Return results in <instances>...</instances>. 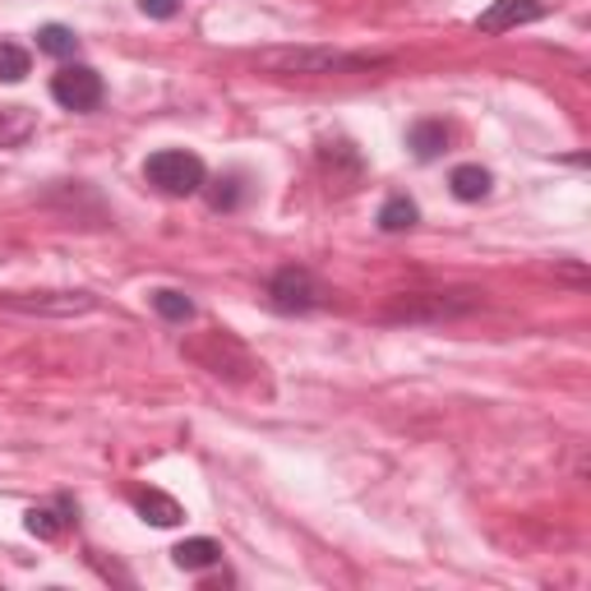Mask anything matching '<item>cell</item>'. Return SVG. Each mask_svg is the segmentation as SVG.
Here are the masks:
<instances>
[{"instance_id": "cell-1", "label": "cell", "mask_w": 591, "mask_h": 591, "mask_svg": "<svg viewBox=\"0 0 591 591\" xmlns=\"http://www.w3.org/2000/svg\"><path fill=\"white\" fill-rule=\"evenodd\" d=\"M259 65L269 75H346V70L384 65V56H352V52H333V47H269V52H259Z\"/></svg>"}, {"instance_id": "cell-2", "label": "cell", "mask_w": 591, "mask_h": 591, "mask_svg": "<svg viewBox=\"0 0 591 591\" xmlns=\"http://www.w3.org/2000/svg\"><path fill=\"white\" fill-rule=\"evenodd\" d=\"M480 305V292H407L384 310L393 323H444V319H463Z\"/></svg>"}, {"instance_id": "cell-3", "label": "cell", "mask_w": 591, "mask_h": 591, "mask_svg": "<svg viewBox=\"0 0 591 591\" xmlns=\"http://www.w3.org/2000/svg\"><path fill=\"white\" fill-rule=\"evenodd\" d=\"M144 177L158 185L162 194H171V200H185V194H194L204 185V162L194 158V152H185V148H162V152H152L148 158V167H144Z\"/></svg>"}, {"instance_id": "cell-4", "label": "cell", "mask_w": 591, "mask_h": 591, "mask_svg": "<svg viewBox=\"0 0 591 591\" xmlns=\"http://www.w3.org/2000/svg\"><path fill=\"white\" fill-rule=\"evenodd\" d=\"M0 310L47 315V319H75V315H93L98 310V296H89V292H0Z\"/></svg>"}, {"instance_id": "cell-5", "label": "cell", "mask_w": 591, "mask_h": 591, "mask_svg": "<svg viewBox=\"0 0 591 591\" xmlns=\"http://www.w3.org/2000/svg\"><path fill=\"white\" fill-rule=\"evenodd\" d=\"M319 282H315V273L310 269H282V273H273V282H269V300H273V310H282V315H305V310H315L319 305Z\"/></svg>"}, {"instance_id": "cell-6", "label": "cell", "mask_w": 591, "mask_h": 591, "mask_svg": "<svg viewBox=\"0 0 591 591\" xmlns=\"http://www.w3.org/2000/svg\"><path fill=\"white\" fill-rule=\"evenodd\" d=\"M52 98L65 106V112H93L102 102V75L89 70V65H65V70L52 79Z\"/></svg>"}, {"instance_id": "cell-7", "label": "cell", "mask_w": 591, "mask_h": 591, "mask_svg": "<svg viewBox=\"0 0 591 591\" xmlns=\"http://www.w3.org/2000/svg\"><path fill=\"white\" fill-rule=\"evenodd\" d=\"M541 14H545L541 0H490V5L476 14V29L480 33H509L522 24H536Z\"/></svg>"}, {"instance_id": "cell-8", "label": "cell", "mask_w": 591, "mask_h": 591, "mask_svg": "<svg viewBox=\"0 0 591 591\" xmlns=\"http://www.w3.org/2000/svg\"><path fill=\"white\" fill-rule=\"evenodd\" d=\"M135 509L144 513V522H152V527H177V522L185 518L181 503L162 490H135Z\"/></svg>"}, {"instance_id": "cell-9", "label": "cell", "mask_w": 591, "mask_h": 591, "mask_svg": "<svg viewBox=\"0 0 591 591\" xmlns=\"http://www.w3.org/2000/svg\"><path fill=\"white\" fill-rule=\"evenodd\" d=\"M37 129V116L29 106H0V148H24Z\"/></svg>"}, {"instance_id": "cell-10", "label": "cell", "mask_w": 591, "mask_h": 591, "mask_svg": "<svg viewBox=\"0 0 591 591\" xmlns=\"http://www.w3.org/2000/svg\"><path fill=\"white\" fill-rule=\"evenodd\" d=\"M448 185H453V194H457V200H463V204H480V200H486V194H490V171L467 162V167H457V171H453Z\"/></svg>"}, {"instance_id": "cell-11", "label": "cell", "mask_w": 591, "mask_h": 591, "mask_svg": "<svg viewBox=\"0 0 591 591\" xmlns=\"http://www.w3.org/2000/svg\"><path fill=\"white\" fill-rule=\"evenodd\" d=\"M217 541H208V536H194V541H181L177 550H171V559H177L181 568H190V573H200V568H213L217 564Z\"/></svg>"}, {"instance_id": "cell-12", "label": "cell", "mask_w": 591, "mask_h": 591, "mask_svg": "<svg viewBox=\"0 0 591 591\" xmlns=\"http://www.w3.org/2000/svg\"><path fill=\"white\" fill-rule=\"evenodd\" d=\"M416 217H421V208H416L407 194H393V200L379 208V231H388V236L411 231V227H416Z\"/></svg>"}, {"instance_id": "cell-13", "label": "cell", "mask_w": 591, "mask_h": 591, "mask_svg": "<svg viewBox=\"0 0 591 591\" xmlns=\"http://www.w3.org/2000/svg\"><path fill=\"white\" fill-rule=\"evenodd\" d=\"M448 144V129L440 121H421V125H411V148H416V158H440Z\"/></svg>"}, {"instance_id": "cell-14", "label": "cell", "mask_w": 591, "mask_h": 591, "mask_svg": "<svg viewBox=\"0 0 591 591\" xmlns=\"http://www.w3.org/2000/svg\"><path fill=\"white\" fill-rule=\"evenodd\" d=\"M208 338H213V346H227V352H231L236 361H246V365H254V361H250V352H246V346H240V342H231L227 333H208ZM190 356H204V365L213 370V375H227V361H223V356H208V352H204V346H190Z\"/></svg>"}, {"instance_id": "cell-15", "label": "cell", "mask_w": 591, "mask_h": 591, "mask_svg": "<svg viewBox=\"0 0 591 591\" xmlns=\"http://www.w3.org/2000/svg\"><path fill=\"white\" fill-rule=\"evenodd\" d=\"M152 310H158L162 319H171V323H185L194 315V305H190V296L162 287V292H152Z\"/></svg>"}, {"instance_id": "cell-16", "label": "cell", "mask_w": 591, "mask_h": 591, "mask_svg": "<svg viewBox=\"0 0 591 591\" xmlns=\"http://www.w3.org/2000/svg\"><path fill=\"white\" fill-rule=\"evenodd\" d=\"M29 52L24 47H19V42H0V79H5V83H19V79H24L29 75Z\"/></svg>"}, {"instance_id": "cell-17", "label": "cell", "mask_w": 591, "mask_h": 591, "mask_svg": "<svg viewBox=\"0 0 591 591\" xmlns=\"http://www.w3.org/2000/svg\"><path fill=\"white\" fill-rule=\"evenodd\" d=\"M37 52H47V56H75V33L65 29V24H47L37 33Z\"/></svg>"}, {"instance_id": "cell-18", "label": "cell", "mask_w": 591, "mask_h": 591, "mask_svg": "<svg viewBox=\"0 0 591 591\" xmlns=\"http://www.w3.org/2000/svg\"><path fill=\"white\" fill-rule=\"evenodd\" d=\"M29 532L42 536V541H56V536L65 532V518L52 513V509H33V513H29Z\"/></svg>"}, {"instance_id": "cell-19", "label": "cell", "mask_w": 591, "mask_h": 591, "mask_svg": "<svg viewBox=\"0 0 591 591\" xmlns=\"http://www.w3.org/2000/svg\"><path fill=\"white\" fill-rule=\"evenodd\" d=\"M139 5H144L148 19H171V14L181 10V0H139Z\"/></svg>"}]
</instances>
